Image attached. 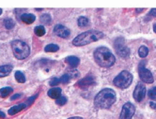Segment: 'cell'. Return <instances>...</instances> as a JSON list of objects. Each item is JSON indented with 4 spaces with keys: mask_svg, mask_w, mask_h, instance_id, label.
<instances>
[{
    "mask_svg": "<svg viewBox=\"0 0 156 119\" xmlns=\"http://www.w3.org/2000/svg\"><path fill=\"white\" fill-rule=\"evenodd\" d=\"M21 97V94H16V95H14L13 97H12V98H10V100H16V99H19Z\"/></svg>",
    "mask_w": 156,
    "mask_h": 119,
    "instance_id": "d6a6232c",
    "label": "cell"
},
{
    "mask_svg": "<svg viewBox=\"0 0 156 119\" xmlns=\"http://www.w3.org/2000/svg\"><path fill=\"white\" fill-rule=\"evenodd\" d=\"M34 32H35V34L37 36L41 37V36H43L44 34H45V28H44L43 26H41V25H39V26H36L35 27Z\"/></svg>",
    "mask_w": 156,
    "mask_h": 119,
    "instance_id": "7402d4cb",
    "label": "cell"
},
{
    "mask_svg": "<svg viewBox=\"0 0 156 119\" xmlns=\"http://www.w3.org/2000/svg\"><path fill=\"white\" fill-rule=\"evenodd\" d=\"M35 15H33L31 13H24L21 16V20L23 21V23L27 24V25H31L35 22Z\"/></svg>",
    "mask_w": 156,
    "mask_h": 119,
    "instance_id": "4fadbf2b",
    "label": "cell"
},
{
    "mask_svg": "<svg viewBox=\"0 0 156 119\" xmlns=\"http://www.w3.org/2000/svg\"><path fill=\"white\" fill-rule=\"evenodd\" d=\"M136 113V108L131 102H127L122 107L119 119H131Z\"/></svg>",
    "mask_w": 156,
    "mask_h": 119,
    "instance_id": "ba28073f",
    "label": "cell"
},
{
    "mask_svg": "<svg viewBox=\"0 0 156 119\" xmlns=\"http://www.w3.org/2000/svg\"><path fill=\"white\" fill-rule=\"evenodd\" d=\"M150 15H151V16H153V17H156V8H151V9Z\"/></svg>",
    "mask_w": 156,
    "mask_h": 119,
    "instance_id": "1f68e13d",
    "label": "cell"
},
{
    "mask_svg": "<svg viewBox=\"0 0 156 119\" xmlns=\"http://www.w3.org/2000/svg\"><path fill=\"white\" fill-rule=\"evenodd\" d=\"M116 92L111 88H105L96 95L94 105L99 109H109L116 102Z\"/></svg>",
    "mask_w": 156,
    "mask_h": 119,
    "instance_id": "6da1fadb",
    "label": "cell"
},
{
    "mask_svg": "<svg viewBox=\"0 0 156 119\" xmlns=\"http://www.w3.org/2000/svg\"><path fill=\"white\" fill-rule=\"evenodd\" d=\"M54 32L55 33V35H58L60 38L63 39H67L69 38V36L71 35V31L67 28L66 26L62 25H55L54 28Z\"/></svg>",
    "mask_w": 156,
    "mask_h": 119,
    "instance_id": "8fae6325",
    "label": "cell"
},
{
    "mask_svg": "<svg viewBox=\"0 0 156 119\" xmlns=\"http://www.w3.org/2000/svg\"><path fill=\"white\" fill-rule=\"evenodd\" d=\"M68 74L70 75L71 79L72 78H77L78 76H79V72H78L77 70H72L71 72H68Z\"/></svg>",
    "mask_w": 156,
    "mask_h": 119,
    "instance_id": "f1b7e54d",
    "label": "cell"
},
{
    "mask_svg": "<svg viewBox=\"0 0 156 119\" xmlns=\"http://www.w3.org/2000/svg\"><path fill=\"white\" fill-rule=\"evenodd\" d=\"M132 82H133V75L127 70L121 71L114 79V84L120 89H125L129 87Z\"/></svg>",
    "mask_w": 156,
    "mask_h": 119,
    "instance_id": "5b68a950",
    "label": "cell"
},
{
    "mask_svg": "<svg viewBox=\"0 0 156 119\" xmlns=\"http://www.w3.org/2000/svg\"><path fill=\"white\" fill-rule=\"evenodd\" d=\"M60 83V79H58V78H53L50 82H49V84L51 86H55V85H57Z\"/></svg>",
    "mask_w": 156,
    "mask_h": 119,
    "instance_id": "83f0119b",
    "label": "cell"
},
{
    "mask_svg": "<svg viewBox=\"0 0 156 119\" xmlns=\"http://www.w3.org/2000/svg\"><path fill=\"white\" fill-rule=\"evenodd\" d=\"M61 88L59 87H54V88H51L49 91H48V96L50 97L51 99H55V100H57L58 99L59 97L61 96Z\"/></svg>",
    "mask_w": 156,
    "mask_h": 119,
    "instance_id": "9a60e30c",
    "label": "cell"
},
{
    "mask_svg": "<svg viewBox=\"0 0 156 119\" xmlns=\"http://www.w3.org/2000/svg\"><path fill=\"white\" fill-rule=\"evenodd\" d=\"M149 97L151 99H153V100L156 99V87H153L152 89H151L149 91Z\"/></svg>",
    "mask_w": 156,
    "mask_h": 119,
    "instance_id": "4316f807",
    "label": "cell"
},
{
    "mask_svg": "<svg viewBox=\"0 0 156 119\" xmlns=\"http://www.w3.org/2000/svg\"><path fill=\"white\" fill-rule=\"evenodd\" d=\"M93 84H95V79L91 75H88V76L83 78L82 80H80L77 83V85L82 89H87L88 87H90V86H92Z\"/></svg>",
    "mask_w": 156,
    "mask_h": 119,
    "instance_id": "30bf717a",
    "label": "cell"
},
{
    "mask_svg": "<svg viewBox=\"0 0 156 119\" xmlns=\"http://www.w3.org/2000/svg\"><path fill=\"white\" fill-rule=\"evenodd\" d=\"M4 25L7 29H12L15 25V23H14V21L12 19H6L4 21Z\"/></svg>",
    "mask_w": 156,
    "mask_h": 119,
    "instance_id": "603a6c76",
    "label": "cell"
},
{
    "mask_svg": "<svg viewBox=\"0 0 156 119\" xmlns=\"http://www.w3.org/2000/svg\"><path fill=\"white\" fill-rule=\"evenodd\" d=\"M12 49L14 56L19 60L27 58L30 53L29 46L22 40H13L12 42Z\"/></svg>",
    "mask_w": 156,
    "mask_h": 119,
    "instance_id": "277c9868",
    "label": "cell"
},
{
    "mask_svg": "<svg viewBox=\"0 0 156 119\" xmlns=\"http://www.w3.org/2000/svg\"><path fill=\"white\" fill-rule=\"evenodd\" d=\"M95 62L100 67L110 68L116 62V57L106 47H99L94 52Z\"/></svg>",
    "mask_w": 156,
    "mask_h": 119,
    "instance_id": "7a4b0ae2",
    "label": "cell"
},
{
    "mask_svg": "<svg viewBox=\"0 0 156 119\" xmlns=\"http://www.w3.org/2000/svg\"><path fill=\"white\" fill-rule=\"evenodd\" d=\"M148 53H149V49L148 47L146 46H141L138 50V55L140 57L144 58V57H146L148 56Z\"/></svg>",
    "mask_w": 156,
    "mask_h": 119,
    "instance_id": "44dd1931",
    "label": "cell"
},
{
    "mask_svg": "<svg viewBox=\"0 0 156 119\" xmlns=\"http://www.w3.org/2000/svg\"><path fill=\"white\" fill-rule=\"evenodd\" d=\"M77 24L80 27H85V26H87L88 25H90V21H88V19L86 17H80L77 21Z\"/></svg>",
    "mask_w": 156,
    "mask_h": 119,
    "instance_id": "ac0fdd59",
    "label": "cell"
},
{
    "mask_svg": "<svg viewBox=\"0 0 156 119\" xmlns=\"http://www.w3.org/2000/svg\"><path fill=\"white\" fill-rule=\"evenodd\" d=\"M153 30H154V32H155V33H156V24L153 25Z\"/></svg>",
    "mask_w": 156,
    "mask_h": 119,
    "instance_id": "d590c367",
    "label": "cell"
},
{
    "mask_svg": "<svg viewBox=\"0 0 156 119\" xmlns=\"http://www.w3.org/2000/svg\"><path fill=\"white\" fill-rule=\"evenodd\" d=\"M68 119H83V118L80 117V116H73V117H71V118H68Z\"/></svg>",
    "mask_w": 156,
    "mask_h": 119,
    "instance_id": "e575fe53",
    "label": "cell"
},
{
    "mask_svg": "<svg viewBox=\"0 0 156 119\" xmlns=\"http://www.w3.org/2000/svg\"><path fill=\"white\" fill-rule=\"evenodd\" d=\"M13 67L12 65H4V66L0 67V77H6L9 73L12 72Z\"/></svg>",
    "mask_w": 156,
    "mask_h": 119,
    "instance_id": "5bb4252c",
    "label": "cell"
},
{
    "mask_svg": "<svg viewBox=\"0 0 156 119\" xmlns=\"http://www.w3.org/2000/svg\"><path fill=\"white\" fill-rule=\"evenodd\" d=\"M58 50H59V47L57 44H53V43L48 44L47 46H45V48H44V51L49 52V53H55V52H57Z\"/></svg>",
    "mask_w": 156,
    "mask_h": 119,
    "instance_id": "d6986e66",
    "label": "cell"
},
{
    "mask_svg": "<svg viewBox=\"0 0 156 119\" xmlns=\"http://www.w3.org/2000/svg\"><path fill=\"white\" fill-rule=\"evenodd\" d=\"M136 10H137L138 12H143V10H144V8H139V9H136Z\"/></svg>",
    "mask_w": 156,
    "mask_h": 119,
    "instance_id": "8d00e7d4",
    "label": "cell"
},
{
    "mask_svg": "<svg viewBox=\"0 0 156 119\" xmlns=\"http://www.w3.org/2000/svg\"><path fill=\"white\" fill-rule=\"evenodd\" d=\"M55 103L58 104V105H64V104L67 103V98H66V97L60 96L58 99L55 100Z\"/></svg>",
    "mask_w": 156,
    "mask_h": 119,
    "instance_id": "484cf974",
    "label": "cell"
},
{
    "mask_svg": "<svg viewBox=\"0 0 156 119\" xmlns=\"http://www.w3.org/2000/svg\"><path fill=\"white\" fill-rule=\"evenodd\" d=\"M144 65H145V62H141L138 66L139 77H140L141 81L147 83H153V75L148 69H146V67H145Z\"/></svg>",
    "mask_w": 156,
    "mask_h": 119,
    "instance_id": "52a82bcc",
    "label": "cell"
},
{
    "mask_svg": "<svg viewBox=\"0 0 156 119\" xmlns=\"http://www.w3.org/2000/svg\"><path fill=\"white\" fill-rule=\"evenodd\" d=\"M1 13H2V8H0V15H1Z\"/></svg>",
    "mask_w": 156,
    "mask_h": 119,
    "instance_id": "74e56055",
    "label": "cell"
},
{
    "mask_svg": "<svg viewBox=\"0 0 156 119\" xmlns=\"http://www.w3.org/2000/svg\"><path fill=\"white\" fill-rule=\"evenodd\" d=\"M5 114L2 112V111H0V118H5Z\"/></svg>",
    "mask_w": 156,
    "mask_h": 119,
    "instance_id": "836d02e7",
    "label": "cell"
},
{
    "mask_svg": "<svg viewBox=\"0 0 156 119\" xmlns=\"http://www.w3.org/2000/svg\"><path fill=\"white\" fill-rule=\"evenodd\" d=\"M104 33L98 30H88L86 31L84 33H81L78 35L73 40V44L74 46H84L87 44H90L94 41H97L104 38Z\"/></svg>",
    "mask_w": 156,
    "mask_h": 119,
    "instance_id": "3957f363",
    "label": "cell"
},
{
    "mask_svg": "<svg viewBox=\"0 0 156 119\" xmlns=\"http://www.w3.org/2000/svg\"><path fill=\"white\" fill-rule=\"evenodd\" d=\"M150 106H151V109H153V110H155V111H156V100H152V101H151V102H150Z\"/></svg>",
    "mask_w": 156,
    "mask_h": 119,
    "instance_id": "4dcf8cb0",
    "label": "cell"
},
{
    "mask_svg": "<svg viewBox=\"0 0 156 119\" xmlns=\"http://www.w3.org/2000/svg\"><path fill=\"white\" fill-rule=\"evenodd\" d=\"M71 81V77H70V75L68 74V73H65L63 76L60 78V83H68L69 82Z\"/></svg>",
    "mask_w": 156,
    "mask_h": 119,
    "instance_id": "d4e9b609",
    "label": "cell"
},
{
    "mask_svg": "<svg viewBox=\"0 0 156 119\" xmlns=\"http://www.w3.org/2000/svg\"><path fill=\"white\" fill-rule=\"evenodd\" d=\"M115 49L118 55L122 58H127L130 56V50L124 43V40L121 38H119L115 41Z\"/></svg>",
    "mask_w": 156,
    "mask_h": 119,
    "instance_id": "8992f818",
    "label": "cell"
},
{
    "mask_svg": "<svg viewBox=\"0 0 156 119\" xmlns=\"http://www.w3.org/2000/svg\"><path fill=\"white\" fill-rule=\"evenodd\" d=\"M65 61H66V63H68L71 67H73V68L77 67L80 63V59L76 56H68Z\"/></svg>",
    "mask_w": 156,
    "mask_h": 119,
    "instance_id": "2e32d148",
    "label": "cell"
},
{
    "mask_svg": "<svg viewBox=\"0 0 156 119\" xmlns=\"http://www.w3.org/2000/svg\"><path fill=\"white\" fill-rule=\"evenodd\" d=\"M41 21L42 24H45V25H50L51 24V17L49 14H43L41 16Z\"/></svg>",
    "mask_w": 156,
    "mask_h": 119,
    "instance_id": "cb8c5ba5",
    "label": "cell"
},
{
    "mask_svg": "<svg viewBox=\"0 0 156 119\" xmlns=\"http://www.w3.org/2000/svg\"><path fill=\"white\" fill-rule=\"evenodd\" d=\"M13 89L12 87H3L0 90V94H1V97L2 98H6L9 95H10L12 93Z\"/></svg>",
    "mask_w": 156,
    "mask_h": 119,
    "instance_id": "ffe728a7",
    "label": "cell"
},
{
    "mask_svg": "<svg viewBox=\"0 0 156 119\" xmlns=\"http://www.w3.org/2000/svg\"><path fill=\"white\" fill-rule=\"evenodd\" d=\"M27 104L26 102H23V103H20L18 105H15L13 107H12L9 110V115H14L16 114L17 113L21 112V111H23L24 109H26V108H27Z\"/></svg>",
    "mask_w": 156,
    "mask_h": 119,
    "instance_id": "7c38bea8",
    "label": "cell"
},
{
    "mask_svg": "<svg viewBox=\"0 0 156 119\" xmlns=\"http://www.w3.org/2000/svg\"><path fill=\"white\" fill-rule=\"evenodd\" d=\"M146 93H147V88L146 86L142 83H137V85L136 86V89L133 91V99H135L136 101L140 102L144 100V98L146 97Z\"/></svg>",
    "mask_w": 156,
    "mask_h": 119,
    "instance_id": "9c48e42d",
    "label": "cell"
},
{
    "mask_svg": "<svg viewBox=\"0 0 156 119\" xmlns=\"http://www.w3.org/2000/svg\"><path fill=\"white\" fill-rule=\"evenodd\" d=\"M15 79L18 83H24L26 82V76L22 71L15 72Z\"/></svg>",
    "mask_w": 156,
    "mask_h": 119,
    "instance_id": "e0dca14e",
    "label": "cell"
},
{
    "mask_svg": "<svg viewBox=\"0 0 156 119\" xmlns=\"http://www.w3.org/2000/svg\"><path fill=\"white\" fill-rule=\"evenodd\" d=\"M37 96H38V95H36V96H34V97H31L30 99H28V100L26 101V103L27 104V106H29V105H31V103H33V101H34L35 99L37 98Z\"/></svg>",
    "mask_w": 156,
    "mask_h": 119,
    "instance_id": "f546056e",
    "label": "cell"
}]
</instances>
